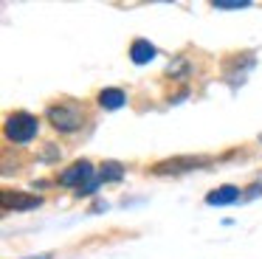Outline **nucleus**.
<instances>
[{
  "instance_id": "f257e3e1",
  "label": "nucleus",
  "mask_w": 262,
  "mask_h": 259,
  "mask_svg": "<svg viewBox=\"0 0 262 259\" xmlns=\"http://www.w3.org/2000/svg\"><path fill=\"white\" fill-rule=\"evenodd\" d=\"M46 118L59 133H76L85 124V110H82L79 101H57L46 110Z\"/></svg>"
},
{
  "instance_id": "f03ea898",
  "label": "nucleus",
  "mask_w": 262,
  "mask_h": 259,
  "mask_svg": "<svg viewBox=\"0 0 262 259\" xmlns=\"http://www.w3.org/2000/svg\"><path fill=\"white\" fill-rule=\"evenodd\" d=\"M37 130H40L37 116H31V113H26V110L9 113L6 124H3V133H6V138L12 141V144H29L37 135Z\"/></svg>"
},
{
  "instance_id": "7ed1b4c3",
  "label": "nucleus",
  "mask_w": 262,
  "mask_h": 259,
  "mask_svg": "<svg viewBox=\"0 0 262 259\" xmlns=\"http://www.w3.org/2000/svg\"><path fill=\"white\" fill-rule=\"evenodd\" d=\"M91 180H93V163L91 161H76V163H71V169L59 172V183L62 186H76V189H82V186H88Z\"/></svg>"
},
{
  "instance_id": "20e7f679",
  "label": "nucleus",
  "mask_w": 262,
  "mask_h": 259,
  "mask_svg": "<svg viewBox=\"0 0 262 259\" xmlns=\"http://www.w3.org/2000/svg\"><path fill=\"white\" fill-rule=\"evenodd\" d=\"M0 203H3V208L6 211H31V208L40 206V197L37 195H23V191H3V197H0Z\"/></svg>"
},
{
  "instance_id": "39448f33",
  "label": "nucleus",
  "mask_w": 262,
  "mask_h": 259,
  "mask_svg": "<svg viewBox=\"0 0 262 259\" xmlns=\"http://www.w3.org/2000/svg\"><path fill=\"white\" fill-rule=\"evenodd\" d=\"M200 163H206V158H192V155H186V158H172V161H161V163H155L152 166V172L155 175H178V172H189V169H198Z\"/></svg>"
},
{
  "instance_id": "423d86ee",
  "label": "nucleus",
  "mask_w": 262,
  "mask_h": 259,
  "mask_svg": "<svg viewBox=\"0 0 262 259\" xmlns=\"http://www.w3.org/2000/svg\"><path fill=\"white\" fill-rule=\"evenodd\" d=\"M239 197H243V191H239L237 186L226 183V186H220V189L209 191V195H206V203H209V206H231Z\"/></svg>"
},
{
  "instance_id": "0eeeda50",
  "label": "nucleus",
  "mask_w": 262,
  "mask_h": 259,
  "mask_svg": "<svg viewBox=\"0 0 262 259\" xmlns=\"http://www.w3.org/2000/svg\"><path fill=\"white\" fill-rule=\"evenodd\" d=\"M130 59L136 62V65H147L149 59H155V45L149 42V39H133L130 45Z\"/></svg>"
},
{
  "instance_id": "6e6552de",
  "label": "nucleus",
  "mask_w": 262,
  "mask_h": 259,
  "mask_svg": "<svg viewBox=\"0 0 262 259\" xmlns=\"http://www.w3.org/2000/svg\"><path fill=\"white\" fill-rule=\"evenodd\" d=\"M127 96L121 88H104L99 90V104L104 107V110H119V107H124Z\"/></svg>"
},
{
  "instance_id": "1a4fd4ad",
  "label": "nucleus",
  "mask_w": 262,
  "mask_h": 259,
  "mask_svg": "<svg viewBox=\"0 0 262 259\" xmlns=\"http://www.w3.org/2000/svg\"><path fill=\"white\" fill-rule=\"evenodd\" d=\"M121 178H124V166L116 163V161L102 163V169H99V175H96L99 183H116V180H121Z\"/></svg>"
},
{
  "instance_id": "9d476101",
  "label": "nucleus",
  "mask_w": 262,
  "mask_h": 259,
  "mask_svg": "<svg viewBox=\"0 0 262 259\" xmlns=\"http://www.w3.org/2000/svg\"><path fill=\"white\" fill-rule=\"evenodd\" d=\"M251 0H214V9H248Z\"/></svg>"
}]
</instances>
